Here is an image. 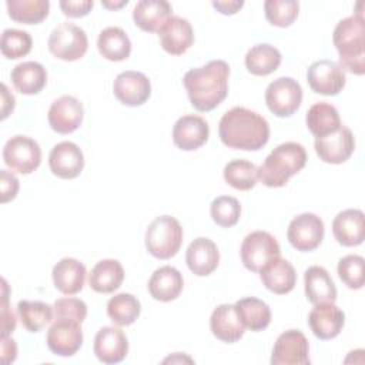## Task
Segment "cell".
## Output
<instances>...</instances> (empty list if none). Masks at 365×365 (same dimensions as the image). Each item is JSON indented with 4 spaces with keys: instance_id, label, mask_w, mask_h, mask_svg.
Wrapping results in <instances>:
<instances>
[{
    "instance_id": "6da1fadb",
    "label": "cell",
    "mask_w": 365,
    "mask_h": 365,
    "mask_svg": "<svg viewBox=\"0 0 365 365\" xmlns=\"http://www.w3.org/2000/svg\"><path fill=\"white\" fill-rule=\"evenodd\" d=\"M220 140L234 150L257 151L269 140L268 121L245 107H232L220 120Z\"/></svg>"
},
{
    "instance_id": "7a4b0ae2",
    "label": "cell",
    "mask_w": 365,
    "mask_h": 365,
    "mask_svg": "<svg viewBox=\"0 0 365 365\" xmlns=\"http://www.w3.org/2000/svg\"><path fill=\"white\" fill-rule=\"evenodd\" d=\"M230 66L224 60H211L184 74L182 84L191 106L198 111L214 110L228 94Z\"/></svg>"
},
{
    "instance_id": "3957f363",
    "label": "cell",
    "mask_w": 365,
    "mask_h": 365,
    "mask_svg": "<svg viewBox=\"0 0 365 365\" xmlns=\"http://www.w3.org/2000/svg\"><path fill=\"white\" fill-rule=\"evenodd\" d=\"M362 6L364 3L359 1L355 13L342 19L332 33V41L339 54V66L356 76L365 73V23Z\"/></svg>"
},
{
    "instance_id": "277c9868",
    "label": "cell",
    "mask_w": 365,
    "mask_h": 365,
    "mask_svg": "<svg viewBox=\"0 0 365 365\" xmlns=\"http://www.w3.org/2000/svg\"><path fill=\"white\" fill-rule=\"evenodd\" d=\"M307 151L299 143L288 141L275 147L257 168L258 180L271 188L284 187L307 164Z\"/></svg>"
},
{
    "instance_id": "5b68a950",
    "label": "cell",
    "mask_w": 365,
    "mask_h": 365,
    "mask_svg": "<svg viewBox=\"0 0 365 365\" xmlns=\"http://www.w3.org/2000/svg\"><path fill=\"white\" fill-rule=\"evenodd\" d=\"M182 244V228L171 215L157 217L145 231V248L158 258L168 259L174 257Z\"/></svg>"
},
{
    "instance_id": "8992f818",
    "label": "cell",
    "mask_w": 365,
    "mask_h": 365,
    "mask_svg": "<svg viewBox=\"0 0 365 365\" xmlns=\"http://www.w3.org/2000/svg\"><path fill=\"white\" fill-rule=\"evenodd\" d=\"M88 48L86 31L73 23H60L48 37L50 53L63 61L81 58Z\"/></svg>"
},
{
    "instance_id": "52a82bcc",
    "label": "cell",
    "mask_w": 365,
    "mask_h": 365,
    "mask_svg": "<svg viewBox=\"0 0 365 365\" xmlns=\"http://www.w3.org/2000/svg\"><path fill=\"white\" fill-rule=\"evenodd\" d=\"M265 103L269 111L277 117H289L302 103V88L297 80L279 77L268 84Z\"/></svg>"
},
{
    "instance_id": "ba28073f",
    "label": "cell",
    "mask_w": 365,
    "mask_h": 365,
    "mask_svg": "<svg viewBox=\"0 0 365 365\" xmlns=\"http://www.w3.org/2000/svg\"><path fill=\"white\" fill-rule=\"evenodd\" d=\"M240 254L247 269L259 272L268 261L279 257L281 248L278 241L269 232L252 231L244 238Z\"/></svg>"
},
{
    "instance_id": "9c48e42d",
    "label": "cell",
    "mask_w": 365,
    "mask_h": 365,
    "mask_svg": "<svg viewBox=\"0 0 365 365\" xmlns=\"http://www.w3.org/2000/svg\"><path fill=\"white\" fill-rule=\"evenodd\" d=\"M3 160L7 167L20 174H30L41 163V150L37 141L26 135H14L3 147Z\"/></svg>"
},
{
    "instance_id": "30bf717a",
    "label": "cell",
    "mask_w": 365,
    "mask_h": 365,
    "mask_svg": "<svg viewBox=\"0 0 365 365\" xmlns=\"http://www.w3.org/2000/svg\"><path fill=\"white\" fill-rule=\"evenodd\" d=\"M325 228L322 220L312 212H302L292 218L287 230L289 244L298 251H314L324 240Z\"/></svg>"
},
{
    "instance_id": "8fae6325",
    "label": "cell",
    "mask_w": 365,
    "mask_h": 365,
    "mask_svg": "<svg viewBox=\"0 0 365 365\" xmlns=\"http://www.w3.org/2000/svg\"><path fill=\"white\" fill-rule=\"evenodd\" d=\"M307 81L311 90L322 96H336L346 81L345 70L332 60H318L308 67Z\"/></svg>"
},
{
    "instance_id": "7c38bea8",
    "label": "cell",
    "mask_w": 365,
    "mask_h": 365,
    "mask_svg": "<svg viewBox=\"0 0 365 365\" xmlns=\"http://www.w3.org/2000/svg\"><path fill=\"white\" fill-rule=\"evenodd\" d=\"M309 344L307 336L298 329L282 332L272 348V365H308Z\"/></svg>"
},
{
    "instance_id": "4fadbf2b",
    "label": "cell",
    "mask_w": 365,
    "mask_h": 365,
    "mask_svg": "<svg viewBox=\"0 0 365 365\" xmlns=\"http://www.w3.org/2000/svg\"><path fill=\"white\" fill-rule=\"evenodd\" d=\"M315 153L324 163L342 164L355 150V138L348 127L341 125L335 133L315 137Z\"/></svg>"
},
{
    "instance_id": "5bb4252c",
    "label": "cell",
    "mask_w": 365,
    "mask_h": 365,
    "mask_svg": "<svg viewBox=\"0 0 365 365\" xmlns=\"http://www.w3.org/2000/svg\"><path fill=\"white\" fill-rule=\"evenodd\" d=\"M113 91L121 104L137 107L150 98L151 83L145 74L128 70L120 73L115 77L113 83Z\"/></svg>"
},
{
    "instance_id": "9a60e30c",
    "label": "cell",
    "mask_w": 365,
    "mask_h": 365,
    "mask_svg": "<svg viewBox=\"0 0 365 365\" xmlns=\"http://www.w3.org/2000/svg\"><path fill=\"white\" fill-rule=\"evenodd\" d=\"M84 117L83 104L73 96H61L54 100L48 108V124L58 134L76 131Z\"/></svg>"
},
{
    "instance_id": "2e32d148",
    "label": "cell",
    "mask_w": 365,
    "mask_h": 365,
    "mask_svg": "<svg viewBox=\"0 0 365 365\" xmlns=\"http://www.w3.org/2000/svg\"><path fill=\"white\" fill-rule=\"evenodd\" d=\"M81 324L64 319H54L47 331L46 342L48 349L58 356L74 355L83 344Z\"/></svg>"
},
{
    "instance_id": "e0dca14e",
    "label": "cell",
    "mask_w": 365,
    "mask_h": 365,
    "mask_svg": "<svg viewBox=\"0 0 365 365\" xmlns=\"http://www.w3.org/2000/svg\"><path fill=\"white\" fill-rule=\"evenodd\" d=\"M48 167L58 178H76L84 168L83 151L76 143L61 141L51 148L48 155Z\"/></svg>"
},
{
    "instance_id": "ac0fdd59",
    "label": "cell",
    "mask_w": 365,
    "mask_h": 365,
    "mask_svg": "<svg viewBox=\"0 0 365 365\" xmlns=\"http://www.w3.org/2000/svg\"><path fill=\"white\" fill-rule=\"evenodd\" d=\"M208 137V123L200 115H182L173 127V141L182 151H194L200 148L207 143Z\"/></svg>"
},
{
    "instance_id": "d6986e66",
    "label": "cell",
    "mask_w": 365,
    "mask_h": 365,
    "mask_svg": "<svg viewBox=\"0 0 365 365\" xmlns=\"http://www.w3.org/2000/svg\"><path fill=\"white\" fill-rule=\"evenodd\" d=\"M308 324L317 338L322 341L332 339L342 331L345 314L334 302L317 304L308 315Z\"/></svg>"
},
{
    "instance_id": "ffe728a7",
    "label": "cell",
    "mask_w": 365,
    "mask_h": 365,
    "mask_svg": "<svg viewBox=\"0 0 365 365\" xmlns=\"http://www.w3.org/2000/svg\"><path fill=\"white\" fill-rule=\"evenodd\" d=\"M128 352V339L117 327H103L94 338V354L103 364L121 362Z\"/></svg>"
},
{
    "instance_id": "44dd1931",
    "label": "cell",
    "mask_w": 365,
    "mask_h": 365,
    "mask_svg": "<svg viewBox=\"0 0 365 365\" xmlns=\"http://www.w3.org/2000/svg\"><path fill=\"white\" fill-rule=\"evenodd\" d=\"M335 240L344 247L361 245L365 240V215L361 210L348 208L341 211L332 221Z\"/></svg>"
},
{
    "instance_id": "7402d4cb",
    "label": "cell",
    "mask_w": 365,
    "mask_h": 365,
    "mask_svg": "<svg viewBox=\"0 0 365 365\" xmlns=\"http://www.w3.org/2000/svg\"><path fill=\"white\" fill-rule=\"evenodd\" d=\"M185 262L192 274L207 277L217 269L220 262V251L212 240L198 237L188 245Z\"/></svg>"
},
{
    "instance_id": "603a6c76",
    "label": "cell",
    "mask_w": 365,
    "mask_h": 365,
    "mask_svg": "<svg viewBox=\"0 0 365 365\" xmlns=\"http://www.w3.org/2000/svg\"><path fill=\"white\" fill-rule=\"evenodd\" d=\"M161 47L173 56L184 54L194 43V31L187 19L173 16L158 31Z\"/></svg>"
},
{
    "instance_id": "cb8c5ba5",
    "label": "cell",
    "mask_w": 365,
    "mask_h": 365,
    "mask_svg": "<svg viewBox=\"0 0 365 365\" xmlns=\"http://www.w3.org/2000/svg\"><path fill=\"white\" fill-rule=\"evenodd\" d=\"M171 17V4L164 0H141L133 10L135 26L148 33H158Z\"/></svg>"
},
{
    "instance_id": "d4e9b609",
    "label": "cell",
    "mask_w": 365,
    "mask_h": 365,
    "mask_svg": "<svg viewBox=\"0 0 365 365\" xmlns=\"http://www.w3.org/2000/svg\"><path fill=\"white\" fill-rule=\"evenodd\" d=\"M210 328L217 339L227 344L237 342L245 332V327L241 322L235 307L231 304H221L212 311Z\"/></svg>"
},
{
    "instance_id": "484cf974",
    "label": "cell",
    "mask_w": 365,
    "mask_h": 365,
    "mask_svg": "<svg viewBox=\"0 0 365 365\" xmlns=\"http://www.w3.org/2000/svg\"><path fill=\"white\" fill-rule=\"evenodd\" d=\"M259 278L267 289L278 295L291 292L297 282V274L294 267L281 257L268 261L261 268Z\"/></svg>"
},
{
    "instance_id": "4316f807",
    "label": "cell",
    "mask_w": 365,
    "mask_h": 365,
    "mask_svg": "<svg viewBox=\"0 0 365 365\" xmlns=\"http://www.w3.org/2000/svg\"><path fill=\"white\" fill-rule=\"evenodd\" d=\"M182 287L184 279L181 272L171 265L157 268L148 281L150 295L161 302L174 301L181 294Z\"/></svg>"
},
{
    "instance_id": "83f0119b",
    "label": "cell",
    "mask_w": 365,
    "mask_h": 365,
    "mask_svg": "<svg viewBox=\"0 0 365 365\" xmlns=\"http://www.w3.org/2000/svg\"><path fill=\"white\" fill-rule=\"evenodd\" d=\"M86 267L76 258H63L53 267L54 287L64 295L80 292L86 282Z\"/></svg>"
},
{
    "instance_id": "f1b7e54d",
    "label": "cell",
    "mask_w": 365,
    "mask_h": 365,
    "mask_svg": "<svg viewBox=\"0 0 365 365\" xmlns=\"http://www.w3.org/2000/svg\"><path fill=\"white\" fill-rule=\"evenodd\" d=\"M304 284L305 295L311 304L317 305L336 301L335 284L325 268L319 265L309 267L304 274Z\"/></svg>"
},
{
    "instance_id": "f546056e",
    "label": "cell",
    "mask_w": 365,
    "mask_h": 365,
    "mask_svg": "<svg viewBox=\"0 0 365 365\" xmlns=\"http://www.w3.org/2000/svg\"><path fill=\"white\" fill-rule=\"evenodd\" d=\"M11 81L17 91L26 96L40 93L47 83V71L37 61H23L11 70Z\"/></svg>"
},
{
    "instance_id": "4dcf8cb0",
    "label": "cell",
    "mask_w": 365,
    "mask_h": 365,
    "mask_svg": "<svg viewBox=\"0 0 365 365\" xmlns=\"http://www.w3.org/2000/svg\"><path fill=\"white\" fill-rule=\"evenodd\" d=\"M124 279V268L117 259L98 261L88 274V284L98 294H110L120 288Z\"/></svg>"
},
{
    "instance_id": "1f68e13d",
    "label": "cell",
    "mask_w": 365,
    "mask_h": 365,
    "mask_svg": "<svg viewBox=\"0 0 365 365\" xmlns=\"http://www.w3.org/2000/svg\"><path fill=\"white\" fill-rule=\"evenodd\" d=\"M307 127L315 137H324L335 133L341 127L338 110L325 101L315 103L309 107L307 117Z\"/></svg>"
},
{
    "instance_id": "d6a6232c",
    "label": "cell",
    "mask_w": 365,
    "mask_h": 365,
    "mask_svg": "<svg viewBox=\"0 0 365 365\" xmlns=\"http://www.w3.org/2000/svg\"><path fill=\"white\" fill-rule=\"evenodd\" d=\"M97 48L104 58L110 61H123L131 53V41L123 29L107 27L98 34Z\"/></svg>"
},
{
    "instance_id": "836d02e7",
    "label": "cell",
    "mask_w": 365,
    "mask_h": 365,
    "mask_svg": "<svg viewBox=\"0 0 365 365\" xmlns=\"http://www.w3.org/2000/svg\"><path fill=\"white\" fill-rule=\"evenodd\" d=\"M234 307L238 312L241 322L250 331H262L271 322V309L262 299H258L255 297H247L238 299Z\"/></svg>"
},
{
    "instance_id": "e575fe53",
    "label": "cell",
    "mask_w": 365,
    "mask_h": 365,
    "mask_svg": "<svg viewBox=\"0 0 365 365\" xmlns=\"http://www.w3.org/2000/svg\"><path fill=\"white\" fill-rule=\"evenodd\" d=\"M281 53L277 47L261 43L251 47L245 54V67L254 76H268L281 64Z\"/></svg>"
},
{
    "instance_id": "d590c367",
    "label": "cell",
    "mask_w": 365,
    "mask_h": 365,
    "mask_svg": "<svg viewBox=\"0 0 365 365\" xmlns=\"http://www.w3.org/2000/svg\"><path fill=\"white\" fill-rule=\"evenodd\" d=\"M17 314L21 325L30 332H38L53 321L54 309L41 301H19Z\"/></svg>"
},
{
    "instance_id": "8d00e7d4",
    "label": "cell",
    "mask_w": 365,
    "mask_h": 365,
    "mask_svg": "<svg viewBox=\"0 0 365 365\" xmlns=\"http://www.w3.org/2000/svg\"><path fill=\"white\" fill-rule=\"evenodd\" d=\"M7 11L11 20L21 24H37L48 16V0H7Z\"/></svg>"
},
{
    "instance_id": "74e56055",
    "label": "cell",
    "mask_w": 365,
    "mask_h": 365,
    "mask_svg": "<svg viewBox=\"0 0 365 365\" xmlns=\"http://www.w3.org/2000/svg\"><path fill=\"white\" fill-rule=\"evenodd\" d=\"M141 312L140 301L127 292L111 297L107 302V315L118 327H127L135 322Z\"/></svg>"
},
{
    "instance_id": "f35d334b",
    "label": "cell",
    "mask_w": 365,
    "mask_h": 365,
    "mask_svg": "<svg viewBox=\"0 0 365 365\" xmlns=\"http://www.w3.org/2000/svg\"><path fill=\"white\" fill-rule=\"evenodd\" d=\"M224 180L228 185L240 191H248L255 187L258 175L257 167L248 160H232L224 167Z\"/></svg>"
},
{
    "instance_id": "ab89813d",
    "label": "cell",
    "mask_w": 365,
    "mask_h": 365,
    "mask_svg": "<svg viewBox=\"0 0 365 365\" xmlns=\"http://www.w3.org/2000/svg\"><path fill=\"white\" fill-rule=\"evenodd\" d=\"M31 46H33L31 36L24 30L6 29L1 34L0 50H1V54L7 58L16 60L27 56L31 50Z\"/></svg>"
},
{
    "instance_id": "60d3db41",
    "label": "cell",
    "mask_w": 365,
    "mask_h": 365,
    "mask_svg": "<svg viewBox=\"0 0 365 365\" xmlns=\"http://www.w3.org/2000/svg\"><path fill=\"white\" fill-rule=\"evenodd\" d=\"M210 214L217 225L230 228L238 222L241 215V205L238 200L231 195H220L211 202Z\"/></svg>"
},
{
    "instance_id": "b9f144b4",
    "label": "cell",
    "mask_w": 365,
    "mask_h": 365,
    "mask_svg": "<svg viewBox=\"0 0 365 365\" xmlns=\"http://www.w3.org/2000/svg\"><path fill=\"white\" fill-rule=\"evenodd\" d=\"M299 4L295 0H267L264 11L267 20L277 27H288L298 17Z\"/></svg>"
},
{
    "instance_id": "7bdbcfd3",
    "label": "cell",
    "mask_w": 365,
    "mask_h": 365,
    "mask_svg": "<svg viewBox=\"0 0 365 365\" xmlns=\"http://www.w3.org/2000/svg\"><path fill=\"white\" fill-rule=\"evenodd\" d=\"M365 259L361 255H345L338 262V275L341 281L351 289L364 287Z\"/></svg>"
},
{
    "instance_id": "ee69618b",
    "label": "cell",
    "mask_w": 365,
    "mask_h": 365,
    "mask_svg": "<svg viewBox=\"0 0 365 365\" xmlns=\"http://www.w3.org/2000/svg\"><path fill=\"white\" fill-rule=\"evenodd\" d=\"M54 318L83 324L87 317V305L80 298H60L53 305Z\"/></svg>"
},
{
    "instance_id": "f6af8a7d",
    "label": "cell",
    "mask_w": 365,
    "mask_h": 365,
    "mask_svg": "<svg viewBox=\"0 0 365 365\" xmlns=\"http://www.w3.org/2000/svg\"><path fill=\"white\" fill-rule=\"evenodd\" d=\"M1 336H9L16 329V315L9 307V287L6 279H1Z\"/></svg>"
},
{
    "instance_id": "bcb514c9",
    "label": "cell",
    "mask_w": 365,
    "mask_h": 365,
    "mask_svg": "<svg viewBox=\"0 0 365 365\" xmlns=\"http://www.w3.org/2000/svg\"><path fill=\"white\" fill-rule=\"evenodd\" d=\"M94 3L91 0H61L60 9L64 16L67 17H84L87 16Z\"/></svg>"
},
{
    "instance_id": "7dc6e473",
    "label": "cell",
    "mask_w": 365,
    "mask_h": 365,
    "mask_svg": "<svg viewBox=\"0 0 365 365\" xmlns=\"http://www.w3.org/2000/svg\"><path fill=\"white\" fill-rule=\"evenodd\" d=\"M0 190H1V202H9L17 195L19 191V180L13 173L7 170L0 171Z\"/></svg>"
},
{
    "instance_id": "c3c4849f",
    "label": "cell",
    "mask_w": 365,
    "mask_h": 365,
    "mask_svg": "<svg viewBox=\"0 0 365 365\" xmlns=\"http://www.w3.org/2000/svg\"><path fill=\"white\" fill-rule=\"evenodd\" d=\"M17 356V345L9 336H1V362L9 365Z\"/></svg>"
},
{
    "instance_id": "681fc988",
    "label": "cell",
    "mask_w": 365,
    "mask_h": 365,
    "mask_svg": "<svg viewBox=\"0 0 365 365\" xmlns=\"http://www.w3.org/2000/svg\"><path fill=\"white\" fill-rule=\"evenodd\" d=\"M212 6L221 13V14H235L242 6H244V1L242 0H217V1H212Z\"/></svg>"
},
{
    "instance_id": "f907efd6",
    "label": "cell",
    "mask_w": 365,
    "mask_h": 365,
    "mask_svg": "<svg viewBox=\"0 0 365 365\" xmlns=\"http://www.w3.org/2000/svg\"><path fill=\"white\" fill-rule=\"evenodd\" d=\"M1 98H3V104H1V118L4 120L14 108V96L9 93L7 86L3 83L1 84Z\"/></svg>"
},
{
    "instance_id": "816d5d0a",
    "label": "cell",
    "mask_w": 365,
    "mask_h": 365,
    "mask_svg": "<svg viewBox=\"0 0 365 365\" xmlns=\"http://www.w3.org/2000/svg\"><path fill=\"white\" fill-rule=\"evenodd\" d=\"M128 1L127 0H121L118 3H110V1H103V6L107 7V9H120L123 6H125Z\"/></svg>"
}]
</instances>
